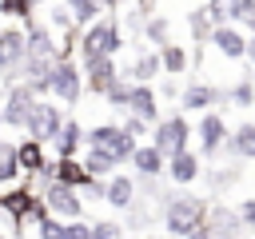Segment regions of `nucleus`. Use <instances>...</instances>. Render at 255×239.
Here are the masks:
<instances>
[{"mask_svg": "<svg viewBox=\"0 0 255 239\" xmlns=\"http://www.w3.org/2000/svg\"><path fill=\"white\" fill-rule=\"evenodd\" d=\"M80 56L92 60V56H116L124 48V32H120V20L116 16H100L92 20L88 28H80Z\"/></svg>", "mask_w": 255, "mask_h": 239, "instance_id": "nucleus-1", "label": "nucleus"}, {"mask_svg": "<svg viewBox=\"0 0 255 239\" xmlns=\"http://www.w3.org/2000/svg\"><path fill=\"white\" fill-rule=\"evenodd\" d=\"M207 219V203L199 199V195H167V203H163V227L175 235V239H183V235H191L199 223Z\"/></svg>", "mask_w": 255, "mask_h": 239, "instance_id": "nucleus-2", "label": "nucleus"}, {"mask_svg": "<svg viewBox=\"0 0 255 239\" xmlns=\"http://www.w3.org/2000/svg\"><path fill=\"white\" fill-rule=\"evenodd\" d=\"M0 215H8L12 227L20 231L24 223L44 219L48 207H44V199H40V195L32 191V183H28V187H8V191H0Z\"/></svg>", "mask_w": 255, "mask_h": 239, "instance_id": "nucleus-3", "label": "nucleus"}, {"mask_svg": "<svg viewBox=\"0 0 255 239\" xmlns=\"http://www.w3.org/2000/svg\"><path fill=\"white\" fill-rule=\"evenodd\" d=\"M84 143H88V147L108 151L116 163H128V159H131V151H135V139H131L120 123H96V127H88V131H84Z\"/></svg>", "mask_w": 255, "mask_h": 239, "instance_id": "nucleus-4", "label": "nucleus"}, {"mask_svg": "<svg viewBox=\"0 0 255 239\" xmlns=\"http://www.w3.org/2000/svg\"><path fill=\"white\" fill-rule=\"evenodd\" d=\"M191 123H187V116L183 112H175V116H159L155 123H151V143L163 151V155H175V151H183L187 143H191Z\"/></svg>", "mask_w": 255, "mask_h": 239, "instance_id": "nucleus-5", "label": "nucleus"}, {"mask_svg": "<svg viewBox=\"0 0 255 239\" xmlns=\"http://www.w3.org/2000/svg\"><path fill=\"white\" fill-rule=\"evenodd\" d=\"M52 96L64 108L80 104V96H84V68L76 60H56V68H52Z\"/></svg>", "mask_w": 255, "mask_h": 239, "instance_id": "nucleus-6", "label": "nucleus"}, {"mask_svg": "<svg viewBox=\"0 0 255 239\" xmlns=\"http://www.w3.org/2000/svg\"><path fill=\"white\" fill-rule=\"evenodd\" d=\"M60 127H64V112H60V104H44V100H36L32 112H28V120H24V131H28L32 139H40V143H52V139L60 135Z\"/></svg>", "mask_w": 255, "mask_h": 239, "instance_id": "nucleus-7", "label": "nucleus"}, {"mask_svg": "<svg viewBox=\"0 0 255 239\" xmlns=\"http://www.w3.org/2000/svg\"><path fill=\"white\" fill-rule=\"evenodd\" d=\"M44 207L56 215V219H84V199H80V191L76 187H68V183H60V179H48V187H44Z\"/></svg>", "mask_w": 255, "mask_h": 239, "instance_id": "nucleus-8", "label": "nucleus"}, {"mask_svg": "<svg viewBox=\"0 0 255 239\" xmlns=\"http://www.w3.org/2000/svg\"><path fill=\"white\" fill-rule=\"evenodd\" d=\"M116 80H120L116 56H92V60H84V88H88L92 96H104Z\"/></svg>", "mask_w": 255, "mask_h": 239, "instance_id": "nucleus-9", "label": "nucleus"}, {"mask_svg": "<svg viewBox=\"0 0 255 239\" xmlns=\"http://www.w3.org/2000/svg\"><path fill=\"white\" fill-rule=\"evenodd\" d=\"M32 104H36L32 88H28L24 80H20V84H12V88H8V96H4V108H0V123H8V127H24V120H28Z\"/></svg>", "mask_w": 255, "mask_h": 239, "instance_id": "nucleus-10", "label": "nucleus"}, {"mask_svg": "<svg viewBox=\"0 0 255 239\" xmlns=\"http://www.w3.org/2000/svg\"><path fill=\"white\" fill-rule=\"evenodd\" d=\"M207 44H215V52L227 60H247V32L239 24H215Z\"/></svg>", "mask_w": 255, "mask_h": 239, "instance_id": "nucleus-11", "label": "nucleus"}, {"mask_svg": "<svg viewBox=\"0 0 255 239\" xmlns=\"http://www.w3.org/2000/svg\"><path fill=\"white\" fill-rule=\"evenodd\" d=\"M48 143H40V139H20L16 143V163H20V171H28V175H40V179H52V159H48V151H44Z\"/></svg>", "mask_w": 255, "mask_h": 239, "instance_id": "nucleus-12", "label": "nucleus"}, {"mask_svg": "<svg viewBox=\"0 0 255 239\" xmlns=\"http://www.w3.org/2000/svg\"><path fill=\"white\" fill-rule=\"evenodd\" d=\"M24 56H28L24 28H16V24L0 28V76H16V68H20Z\"/></svg>", "mask_w": 255, "mask_h": 239, "instance_id": "nucleus-13", "label": "nucleus"}, {"mask_svg": "<svg viewBox=\"0 0 255 239\" xmlns=\"http://www.w3.org/2000/svg\"><path fill=\"white\" fill-rule=\"evenodd\" d=\"M195 135H199V151L203 155H215L223 143H227V123H223V116L211 108V112H203V120H199V127H195Z\"/></svg>", "mask_w": 255, "mask_h": 239, "instance_id": "nucleus-14", "label": "nucleus"}, {"mask_svg": "<svg viewBox=\"0 0 255 239\" xmlns=\"http://www.w3.org/2000/svg\"><path fill=\"white\" fill-rule=\"evenodd\" d=\"M131 167H135V175L139 179H159L163 171H167V155L155 147V143H135V151H131V159H128Z\"/></svg>", "mask_w": 255, "mask_h": 239, "instance_id": "nucleus-15", "label": "nucleus"}, {"mask_svg": "<svg viewBox=\"0 0 255 239\" xmlns=\"http://www.w3.org/2000/svg\"><path fill=\"white\" fill-rule=\"evenodd\" d=\"M52 179H60V183H68V187H76V191H88L96 175L84 167V159H76V155H60V159L52 163Z\"/></svg>", "mask_w": 255, "mask_h": 239, "instance_id": "nucleus-16", "label": "nucleus"}, {"mask_svg": "<svg viewBox=\"0 0 255 239\" xmlns=\"http://www.w3.org/2000/svg\"><path fill=\"white\" fill-rule=\"evenodd\" d=\"M24 44H28V56H56V60H60L52 28H48V24H40L36 16H28V20H24Z\"/></svg>", "mask_w": 255, "mask_h": 239, "instance_id": "nucleus-17", "label": "nucleus"}, {"mask_svg": "<svg viewBox=\"0 0 255 239\" xmlns=\"http://www.w3.org/2000/svg\"><path fill=\"white\" fill-rule=\"evenodd\" d=\"M219 100H227V92H219L215 84H187V88L179 92L183 112H211Z\"/></svg>", "mask_w": 255, "mask_h": 239, "instance_id": "nucleus-18", "label": "nucleus"}, {"mask_svg": "<svg viewBox=\"0 0 255 239\" xmlns=\"http://www.w3.org/2000/svg\"><path fill=\"white\" fill-rule=\"evenodd\" d=\"M128 112L139 116L143 123H155V120H159V96H155V88H151V84H131Z\"/></svg>", "mask_w": 255, "mask_h": 239, "instance_id": "nucleus-19", "label": "nucleus"}, {"mask_svg": "<svg viewBox=\"0 0 255 239\" xmlns=\"http://www.w3.org/2000/svg\"><path fill=\"white\" fill-rule=\"evenodd\" d=\"M199 171H203V163H199V155L191 151V147H183V151H175V155H167V179L171 183H195L199 179Z\"/></svg>", "mask_w": 255, "mask_h": 239, "instance_id": "nucleus-20", "label": "nucleus"}, {"mask_svg": "<svg viewBox=\"0 0 255 239\" xmlns=\"http://www.w3.org/2000/svg\"><path fill=\"white\" fill-rule=\"evenodd\" d=\"M104 199H108L112 207L128 211V207L135 203V179H131V175H120V171H112V175H108V183H104Z\"/></svg>", "mask_w": 255, "mask_h": 239, "instance_id": "nucleus-21", "label": "nucleus"}, {"mask_svg": "<svg viewBox=\"0 0 255 239\" xmlns=\"http://www.w3.org/2000/svg\"><path fill=\"white\" fill-rule=\"evenodd\" d=\"M155 52H159V68H163L167 76H175V80H179V76L187 72V64H191L187 48H183V44H175V40H167V44H163V48H155Z\"/></svg>", "mask_w": 255, "mask_h": 239, "instance_id": "nucleus-22", "label": "nucleus"}, {"mask_svg": "<svg viewBox=\"0 0 255 239\" xmlns=\"http://www.w3.org/2000/svg\"><path fill=\"white\" fill-rule=\"evenodd\" d=\"M235 159H255V120L251 123H239L231 135H227V143H223Z\"/></svg>", "mask_w": 255, "mask_h": 239, "instance_id": "nucleus-23", "label": "nucleus"}, {"mask_svg": "<svg viewBox=\"0 0 255 239\" xmlns=\"http://www.w3.org/2000/svg\"><path fill=\"white\" fill-rule=\"evenodd\" d=\"M159 72H163V68H159V52H139V56H135V64L128 68L131 84H151Z\"/></svg>", "mask_w": 255, "mask_h": 239, "instance_id": "nucleus-24", "label": "nucleus"}, {"mask_svg": "<svg viewBox=\"0 0 255 239\" xmlns=\"http://www.w3.org/2000/svg\"><path fill=\"white\" fill-rule=\"evenodd\" d=\"M52 143H56V155H76L80 143H84V127H80V120H64V127H60V135H56Z\"/></svg>", "mask_w": 255, "mask_h": 239, "instance_id": "nucleus-25", "label": "nucleus"}, {"mask_svg": "<svg viewBox=\"0 0 255 239\" xmlns=\"http://www.w3.org/2000/svg\"><path fill=\"white\" fill-rule=\"evenodd\" d=\"M64 8L72 12V24H76V28H88V24L100 20V12H104L100 0H64Z\"/></svg>", "mask_w": 255, "mask_h": 239, "instance_id": "nucleus-26", "label": "nucleus"}, {"mask_svg": "<svg viewBox=\"0 0 255 239\" xmlns=\"http://www.w3.org/2000/svg\"><path fill=\"white\" fill-rule=\"evenodd\" d=\"M227 20L243 32H255V0H227Z\"/></svg>", "mask_w": 255, "mask_h": 239, "instance_id": "nucleus-27", "label": "nucleus"}, {"mask_svg": "<svg viewBox=\"0 0 255 239\" xmlns=\"http://www.w3.org/2000/svg\"><path fill=\"white\" fill-rule=\"evenodd\" d=\"M143 40H151L155 48H163V44L171 40V20H167V16H155V12H151V16L143 20Z\"/></svg>", "mask_w": 255, "mask_h": 239, "instance_id": "nucleus-28", "label": "nucleus"}, {"mask_svg": "<svg viewBox=\"0 0 255 239\" xmlns=\"http://www.w3.org/2000/svg\"><path fill=\"white\" fill-rule=\"evenodd\" d=\"M227 104H231V108H255V80H251V76L235 80V84L227 88Z\"/></svg>", "mask_w": 255, "mask_h": 239, "instance_id": "nucleus-29", "label": "nucleus"}, {"mask_svg": "<svg viewBox=\"0 0 255 239\" xmlns=\"http://www.w3.org/2000/svg\"><path fill=\"white\" fill-rule=\"evenodd\" d=\"M84 167H88V171H92L96 179H104V175H112V171H116L120 163H116V159H112L108 151H100V147H88V155H84Z\"/></svg>", "mask_w": 255, "mask_h": 239, "instance_id": "nucleus-30", "label": "nucleus"}, {"mask_svg": "<svg viewBox=\"0 0 255 239\" xmlns=\"http://www.w3.org/2000/svg\"><path fill=\"white\" fill-rule=\"evenodd\" d=\"M16 175H20V163H16V143L0 139V187H8Z\"/></svg>", "mask_w": 255, "mask_h": 239, "instance_id": "nucleus-31", "label": "nucleus"}, {"mask_svg": "<svg viewBox=\"0 0 255 239\" xmlns=\"http://www.w3.org/2000/svg\"><path fill=\"white\" fill-rule=\"evenodd\" d=\"M187 28H191V40H195V44H199V48H203V44H207V36H211V28H215V24H211V20H207V8H191V12H187Z\"/></svg>", "mask_w": 255, "mask_h": 239, "instance_id": "nucleus-32", "label": "nucleus"}, {"mask_svg": "<svg viewBox=\"0 0 255 239\" xmlns=\"http://www.w3.org/2000/svg\"><path fill=\"white\" fill-rule=\"evenodd\" d=\"M128 96H131V84L120 76L108 92H104V100H108V108H120V112H128Z\"/></svg>", "mask_w": 255, "mask_h": 239, "instance_id": "nucleus-33", "label": "nucleus"}, {"mask_svg": "<svg viewBox=\"0 0 255 239\" xmlns=\"http://www.w3.org/2000/svg\"><path fill=\"white\" fill-rule=\"evenodd\" d=\"M36 235L40 239H64V219H56L52 211L44 219H36Z\"/></svg>", "mask_w": 255, "mask_h": 239, "instance_id": "nucleus-34", "label": "nucleus"}, {"mask_svg": "<svg viewBox=\"0 0 255 239\" xmlns=\"http://www.w3.org/2000/svg\"><path fill=\"white\" fill-rule=\"evenodd\" d=\"M32 0H0V16H12V20H28L32 16Z\"/></svg>", "mask_w": 255, "mask_h": 239, "instance_id": "nucleus-35", "label": "nucleus"}, {"mask_svg": "<svg viewBox=\"0 0 255 239\" xmlns=\"http://www.w3.org/2000/svg\"><path fill=\"white\" fill-rule=\"evenodd\" d=\"M92 239H124V227L116 219H100V223H92Z\"/></svg>", "mask_w": 255, "mask_h": 239, "instance_id": "nucleus-36", "label": "nucleus"}, {"mask_svg": "<svg viewBox=\"0 0 255 239\" xmlns=\"http://www.w3.org/2000/svg\"><path fill=\"white\" fill-rule=\"evenodd\" d=\"M64 239H92V223H84V219H64Z\"/></svg>", "mask_w": 255, "mask_h": 239, "instance_id": "nucleus-37", "label": "nucleus"}, {"mask_svg": "<svg viewBox=\"0 0 255 239\" xmlns=\"http://www.w3.org/2000/svg\"><path fill=\"white\" fill-rule=\"evenodd\" d=\"M120 127H124V131H128V135H131V139L139 143V135H147V127H151V123H143L139 116H131V112H128V120H124Z\"/></svg>", "mask_w": 255, "mask_h": 239, "instance_id": "nucleus-38", "label": "nucleus"}, {"mask_svg": "<svg viewBox=\"0 0 255 239\" xmlns=\"http://www.w3.org/2000/svg\"><path fill=\"white\" fill-rule=\"evenodd\" d=\"M203 8H207V20H211V24H231V20H227V0H207Z\"/></svg>", "mask_w": 255, "mask_h": 239, "instance_id": "nucleus-39", "label": "nucleus"}, {"mask_svg": "<svg viewBox=\"0 0 255 239\" xmlns=\"http://www.w3.org/2000/svg\"><path fill=\"white\" fill-rule=\"evenodd\" d=\"M48 20H52V28H64V32H68V28H76V24H72V12H68L64 4H56V8L48 12Z\"/></svg>", "mask_w": 255, "mask_h": 239, "instance_id": "nucleus-40", "label": "nucleus"}, {"mask_svg": "<svg viewBox=\"0 0 255 239\" xmlns=\"http://www.w3.org/2000/svg\"><path fill=\"white\" fill-rule=\"evenodd\" d=\"M235 211H239V223H243L247 231H255V195H251V199H243Z\"/></svg>", "mask_w": 255, "mask_h": 239, "instance_id": "nucleus-41", "label": "nucleus"}, {"mask_svg": "<svg viewBox=\"0 0 255 239\" xmlns=\"http://www.w3.org/2000/svg\"><path fill=\"white\" fill-rule=\"evenodd\" d=\"M183 239H215V235H211V227H207V219H203V223H199L191 235H183Z\"/></svg>", "mask_w": 255, "mask_h": 239, "instance_id": "nucleus-42", "label": "nucleus"}, {"mask_svg": "<svg viewBox=\"0 0 255 239\" xmlns=\"http://www.w3.org/2000/svg\"><path fill=\"white\" fill-rule=\"evenodd\" d=\"M159 96H167V100H171V96H179V84H175V76H167V84L159 88Z\"/></svg>", "mask_w": 255, "mask_h": 239, "instance_id": "nucleus-43", "label": "nucleus"}, {"mask_svg": "<svg viewBox=\"0 0 255 239\" xmlns=\"http://www.w3.org/2000/svg\"><path fill=\"white\" fill-rule=\"evenodd\" d=\"M135 12H139V16H143V20H147V16H151V12H155V0H135Z\"/></svg>", "mask_w": 255, "mask_h": 239, "instance_id": "nucleus-44", "label": "nucleus"}, {"mask_svg": "<svg viewBox=\"0 0 255 239\" xmlns=\"http://www.w3.org/2000/svg\"><path fill=\"white\" fill-rule=\"evenodd\" d=\"M247 60L255 64V32H247Z\"/></svg>", "mask_w": 255, "mask_h": 239, "instance_id": "nucleus-45", "label": "nucleus"}, {"mask_svg": "<svg viewBox=\"0 0 255 239\" xmlns=\"http://www.w3.org/2000/svg\"><path fill=\"white\" fill-rule=\"evenodd\" d=\"M100 4H104V12H116L120 8V0H100Z\"/></svg>", "mask_w": 255, "mask_h": 239, "instance_id": "nucleus-46", "label": "nucleus"}, {"mask_svg": "<svg viewBox=\"0 0 255 239\" xmlns=\"http://www.w3.org/2000/svg\"><path fill=\"white\" fill-rule=\"evenodd\" d=\"M32 4H44V0H32Z\"/></svg>", "mask_w": 255, "mask_h": 239, "instance_id": "nucleus-47", "label": "nucleus"}, {"mask_svg": "<svg viewBox=\"0 0 255 239\" xmlns=\"http://www.w3.org/2000/svg\"><path fill=\"white\" fill-rule=\"evenodd\" d=\"M0 239H12V235H0Z\"/></svg>", "mask_w": 255, "mask_h": 239, "instance_id": "nucleus-48", "label": "nucleus"}]
</instances>
